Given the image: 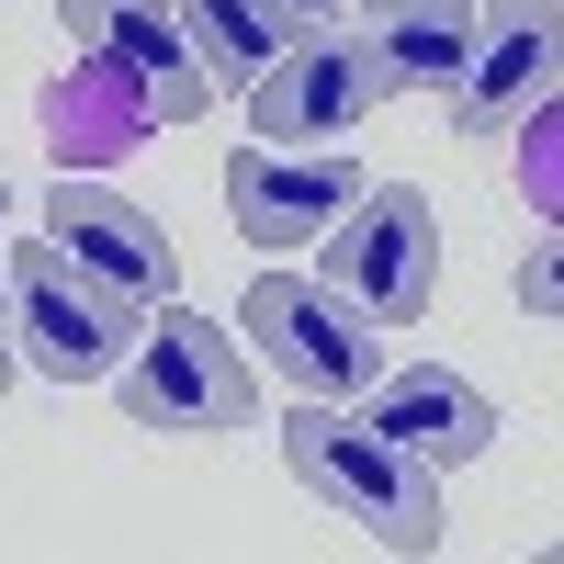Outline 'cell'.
Instances as JSON below:
<instances>
[{
    "label": "cell",
    "instance_id": "obj_2",
    "mask_svg": "<svg viewBox=\"0 0 564 564\" xmlns=\"http://www.w3.org/2000/svg\"><path fill=\"white\" fill-rule=\"evenodd\" d=\"M0 282H12V361H34L57 395L79 384H113L135 327H148V305L113 294V282H90L57 238L45 249H0Z\"/></svg>",
    "mask_w": 564,
    "mask_h": 564
},
{
    "label": "cell",
    "instance_id": "obj_18",
    "mask_svg": "<svg viewBox=\"0 0 564 564\" xmlns=\"http://www.w3.org/2000/svg\"><path fill=\"white\" fill-rule=\"evenodd\" d=\"M0 395H12V282H0Z\"/></svg>",
    "mask_w": 564,
    "mask_h": 564
},
{
    "label": "cell",
    "instance_id": "obj_9",
    "mask_svg": "<svg viewBox=\"0 0 564 564\" xmlns=\"http://www.w3.org/2000/svg\"><path fill=\"white\" fill-rule=\"evenodd\" d=\"M57 23L79 57H102L113 79H135V102H148L159 124H193L215 90L193 68V45H181V12L170 0H57Z\"/></svg>",
    "mask_w": 564,
    "mask_h": 564
},
{
    "label": "cell",
    "instance_id": "obj_14",
    "mask_svg": "<svg viewBox=\"0 0 564 564\" xmlns=\"http://www.w3.org/2000/svg\"><path fill=\"white\" fill-rule=\"evenodd\" d=\"M170 12H181V45H193L204 90H249L282 45H294L282 0H170Z\"/></svg>",
    "mask_w": 564,
    "mask_h": 564
},
{
    "label": "cell",
    "instance_id": "obj_11",
    "mask_svg": "<svg viewBox=\"0 0 564 564\" xmlns=\"http://www.w3.org/2000/svg\"><path fill=\"white\" fill-rule=\"evenodd\" d=\"M372 430H384L395 452H417L430 475H452V463H475V452H497V395L486 384H463V372H441V361H417V372H372Z\"/></svg>",
    "mask_w": 564,
    "mask_h": 564
},
{
    "label": "cell",
    "instance_id": "obj_10",
    "mask_svg": "<svg viewBox=\"0 0 564 564\" xmlns=\"http://www.w3.org/2000/svg\"><path fill=\"white\" fill-rule=\"evenodd\" d=\"M350 193H361V159H316V148H238L226 159V215H238L249 249H316Z\"/></svg>",
    "mask_w": 564,
    "mask_h": 564
},
{
    "label": "cell",
    "instance_id": "obj_1",
    "mask_svg": "<svg viewBox=\"0 0 564 564\" xmlns=\"http://www.w3.org/2000/svg\"><path fill=\"white\" fill-rule=\"evenodd\" d=\"M282 463H294V486L305 497H327L339 520H361L384 553H417L430 564L441 553V475L417 452H395L372 417H350V406H327V395H305L294 417H282Z\"/></svg>",
    "mask_w": 564,
    "mask_h": 564
},
{
    "label": "cell",
    "instance_id": "obj_3",
    "mask_svg": "<svg viewBox=\"0 0 564 564\" xmlns=\"http://www.w3.org/2000/svg\"><path fill=\"white\" fill-rule=\"evenodd\" d=\"M316 282L327 294H350L372 327H417L430 316V282H441V215L417 181H361V193L327 215V238H316Z\"/></svg>",
    "mask_w": 564,
    "mask_h": 564
},
{
    "label": "cell",
    "instance_id": "obj_17",
    "mask_svg": "<svg viewBox=\"0 0 564 564\" xmlns=\"http://www.w3.org/2000/svg\"><path fill=\"white\" fill-rule=\"evenodd\" d=\"M282 23H294V34H316V23H339V0H282Z\"/></svg>",
    "mask_w": 564,
    "mask_h": 564
},
{
    "label": "cell",
    "instance_id": "obj_6",
    "mask_svg": "<svg viewBox=\"0 0 564 564\" xmlns=\"http://www.w3.org/2000/svg\"><path fill=\"white\" fill-rule=\"evenodd\" d=\"M238 102H249V135H260V148H339V135H350L372 102H395V90H384V68L361 57V34L316 23V34L282 45Z\"/></svg>",
    "mask_w": 564,
    "mask_h": 564
},
{
    "label": "cell",
    "instance_id": "obj_13",
    "mask_svg": "<svg viewBox=\"0 0 564 564\" xmlns=\"http://www.w3.org/2000/svg\"><path fill=\"white\" fill-rule=\"evenodd\" d=\"M463 45H475V0H361V57L384 90H452Z\"/></svg>",
    "mask_w": 564,
    "mask_h": 564
},
{
    "label": "cell",
    "instance_id": "obj_15",
    "mask_svg": "<svg viewBox=\"0 0 564 564\" xmlns=\"http://www.w3.org/2000/svg\"><path fill=\"white\" fill-rule=\"evenodd\" d=\"M508 135H520V159H508V170H520V204L553 226V215H564V124H553V102H531Z\"/></svg>",
    "mask_w": 564,
    "mask_h": 564
},
{
    "label": "cell",
    "instance_id": "obj_4",
    "mask_svg": "<svg viewBox=\"0 0 564 564\" xmlns=\"http://www.w3.org/2000/svg\"><path fill=\"white\" fill-rule=\"evenodd\" d=\"M124 417L135 430H181V441L249 430V361H238V339H226L215 316L159 294L148 327H135V350H124Z\"/></svg>",
    "mask_w": 564,
    "mask_h": 564
},
{
    "label": "cell",
    "instance_id": "obj_19",
    "mask_svg": "<svg viewBox=\"0 0 564 564\" xmlns=\"http://www.w3.org/2000/svg\"><path fill=\"white\" fill-rule=\"evenodd\" d=\"M0 226H12V181H0Z\"/></svg>",
    "mask_w": 564,
    "mask_h": 564
},
{
    "label": "cell",
    "instance_id": "obj_5",
    "mask_svg": "<svg viewBox=\"0 0 564 564\" xmlns=\"http://www.w3.org/2000/svg\"><path fill=\"white\" fill-rule=\"evenodd\" d=\"M249 339L294 395H327V406L372 395V372H384V327L350 294H327L316 271H260L249 282Z\"/></svg>",
    "mask_w": 564,
    "mask_h": 564
},
{
    "label": "cell",
    "instance_id": "obj_8",
    "mask_svg": "<svg viewBox=\"0 0 564 564\" xmlns=\"http://www.w3.org/2000/svg\"><path fill=\"white\" fill-rule=\"evenodd\" d=\"M45 238H57L90 282H113V294L135 305H159L170 282H181V249H170V226L148 204H124L102 170H57V193H45Z\"/></svg>",
    "mask_w": 564,
    "mask_h": 564
},
{
    "label": "cell",
    "instance_id": "obj_7",
    "mask_svg": "<svg viewBox=\"0 0 564 564\" xmlns=\"http://www.w3.org/2000/svg\"><path fill=\"white\" fill-rule=\"evenodd\" d=\"M553 68H564V0H475V45L452 68V124L508 135L531 102H553Z\"/></svg>",
    "mask_w": 564,
    "mask_h": 564
},
{
    "label": "cell",
    "instance_id": "obj_12",
    "mask_svg": "<svg viewBox=\"0 0 564 564\" xmlns=\"http://www.w3.org/2000/svg\"><path fill=\"white\" fill-rule=\"evenodd\" d=\"M34 124H45V148H57V170H113V159H135L159 135V113L135 102V79H113L102 57H79V68L45 79Z\"/></svg>",
    "mask_w": 564,
    "mask_h": 564
},
{
    "label": "cell",
    "instance_id": "obj_16",
    "mask_svg": "<svg viewBox=\"0 0 564 564\" xmlns=\"http://www.w3.org/2000/svg\"><path fill=\"white\" fill-rule=\"evenodd\" d=\"M520 305H531V316H553V305H564V271H553V249H531V260H520Z\"/></svg>",
    "mask_w": 564,
    "mask_h": 564
}]
</instances>
